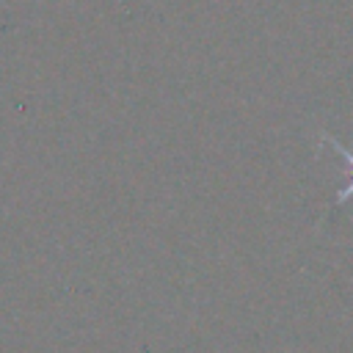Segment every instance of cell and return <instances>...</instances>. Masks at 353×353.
Listing matches in <instances>:
<instances>
[{"label":"cell","mask_w":353,"mask_h":353,"mask_svg":"<svg viewBox=\"0 0 353 353\" xmlns=\"http://www.w3.org/2000/svg\"><path fill=\"white\" fill-rule=\"evenodd\" d=\"M331 146L345 157V160H350L353 163V152H347V149H342V143H336V141H331ZM353 199V182H350V188H345V190H339L336 193V204H342V201H350Z\"/></svg>","instance_id":"6da1fadb"}]
</instances>
